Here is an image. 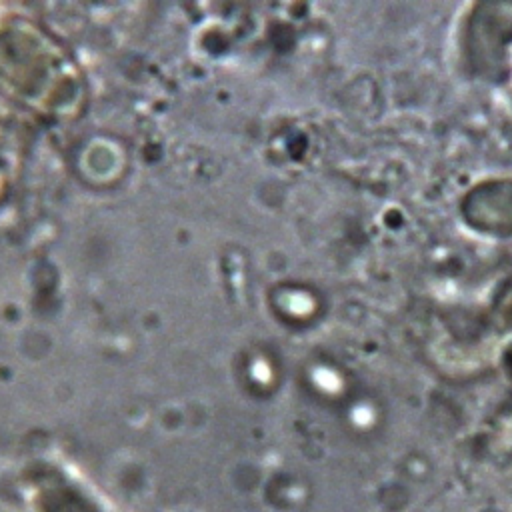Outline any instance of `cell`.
Instances as JSON below:
<instances>
[{
	"instance_id": "obj_1",
	"label": "cell",
	"mask_w": 512,
	"mask_h": 512,
	"mask_svg": "<svg viewBox=\"0 0 512 512\" xmlns=\"http://www.w3.org/2000/svg\"><path fill=\"white\" fill-rule=\"evenodd\" d=\"M466 28V56L480 74H498L512 42V4L476 6Z\"/></svg>"
}]
</instances>
